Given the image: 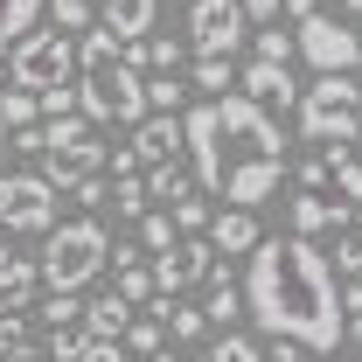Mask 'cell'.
Listing matches in <instances>:
<instances>
[{
	"label": "cell",
	"instance_id": "7bdbcfd3",
	"mask_svg": "<svg viewBox=\"0 0 362 362\" xmlns=\"http://www.w3.org/2000/svg\"><path fill=\"white\" fill-rule=\"evenodd\" d=\"M146 362H181V356H175V349H153V356H146Z\"/></svg>",
	"mask_w": 362,
	"mask_h": 362
},
{
	"label": "cell",
	"instance_id": "8d00e7d4",
	"mask_svg": "<svg viewBox=\"0 0 362 362\" xmlns=\"http://www.w3.org/2000/svg\"><path fill=\"white\" fill-rule=\"evenodd\" d=\"M334 258H341L349 279H362V230H341V251H334ZM334 258H327V265H334Z\"/></svg>",
	"mask_w": 362,
	"mask_h": 362
},
{
	"label": "cell",
	"instance_id": "cb8c5ba5",
	"mask_svg": "<svg viewBox=\"0 0 362 362\" xmlns=\"http://www.w3.org/2000/svg\"><path fill=\"white\" fill-rule=\"evenodd\" d=\"M105 209H119V216H146V209H153V202H146V175H112V202H105Z\"/></svg>",
	"mask_w": 362,
	"mask_h": 362
},
{
	"label": "cell",
	"instance_id": "9c48e42d",
	"mask_svg": "<svg viewBox=\"0 0 362 362\" xmlns=\"http://www.w3.org/2000/svg\"><path fill=\"white\" fill-rule=\"evenodd\" d=\"M293 56H307L314 70H356L362 63V35L334 14H300V35H293Z\"/></svg>",
	"mask_w": 362,
	"mask_h": 362
},
{
	"label": "cell",
	"instance_id": "44dd1931",
	"mask_svg": "<svg viewBox=\"0 0 362 362\" xmlns=\"http://www.w3.org/2000/svg\"><path fill=\"white\" fill-rule=\"evenodd\" d=\"M35 21H42V0H0V56L21 42Z\"/></svg>",
	"mask_w": 362,
	"mask_h": 362
},
{
	"label": "cell",
	"instance_id": "7402d4cb",
	"mask_svg": "<svg viewBox=\"0 0 362 362\" xmlns=\"http://www.w3.org/2000/svg\"><path fill=\"white\" fill-rule=\"evenodd\" d=\"M188 77H195V90H216L223 98L237 84V56H188Z\"/></svg>",
	"mask_w": 362,
	"mask_h": 362
},
{
	"label": "cell",
	"instance_id": "ee69618b",
	"mask_svg": "<svg viewBox=\"0 0 362 362\" xmlns=\"http://www.w3.org/2000/svg\"><path fill=\"white\" fill-rule=\"evenodd\" d=\"M341 14H362V0H341Z\"/></svg>",
	"mask_w": 362,
	"mask_h": 362
},
{
	"label": "cell",
	"instance_id": "4dcf8cb0",
	"mask_svg": "<svg viewBox=\"0 0 362 362\" xmlns=\"http://www.w3.org/2000/svg\"><path fill=\"white\" fill-rule=\"evenodd\" d=\"M139 251H153V258H160V251H175V216L146 209V216H139Z\"/></svg>",
	"mask_w": 362,
	"mask_h": 362
},
{
	"label": "cell",
	"instance_id": "6da1fadb",
	"mask_svg": "<svg viewBox=\"0 0 362 362\" xmlns=\"http://www.w3.org/2000/svg\"><path fill=\"white\" fill-rule=\"evenodd\" d=\"M181 153H188L195 188L230 209H265L286 181V126L237 90L181 112Z\"/></svg>",
	"mask_w": 362,
	"mask_h": 362
},
{
	"label": "cell",
	"instance_id": "8fae6325",
	"mask_svg": "<svg viewBox=\"0 0 362 362\" xmlns=\"http://www.w3.org/2000/svg\"><path fill=\"white\" fill-rule=\"evenodd\" d=\"M286 230L293 237H320V230H356V202H341L334 188H300L293 202H286Z\"/></svg>",
	"mask_w": 362,
	"mask_h": 362
},
{
	"label": "cell",
	"instance_id": "d6a6232c",
	"mask_svg": "<svg viewBox=\"0 0 362 362\" xmlns=\"http://www.w3.org/2000/svg\"><path fill=\"white\" fill-rule=\"evenodd\" d=\"M202 362H265V356H258V341H244V334H216Z\"/></svg>",
	"mask_w": 362,
	"mask_h": 362
},
{
	"label": "cell",
	"instance_id": "5bb4252c",
	"mask_svg": "<svg viewBox=\"0 0 362 362\" xmlns=\"http://www.w3.org/2000/svg\"><path fill=\"white\" fill-rule=\"evenodd\" d=\"M202 237H209V251H216V258H244L265 230H258V209H216V216L202 223Z\"/></svg>",
	"mask_w": 362,
	"mask_h": 362
},
{
	"label": "cell",
	"instance_id": "83f0119b",
	"mask_svg": "<svg viewBox=\"0 0 362 362\" xmlns=\"http://www.w3.org/2000/svg\"><path fill=\"white\" fill-rule=\"evenodd\" d=\"M146 112H181V70H153L146 77Z\"/></svg>",
	"mask_w": 362,
	"mask_h": 362
},
{
	"label": "cell",
	"instance_id": "7dc6e473",
	"mask_svg": "<svg viewBox=\"0 0 362 362\" xmlns=\"http://www.w3.org/2000/svg\"><path fill=\"white\" fill-rule=\"evenodd\" d=\"M0 153H7V126H0Z\"/></svg>",
	"mask_w": 362,
	"mask_h": 362
},
{
	"label": "cell",
	"instance_id": "8992f818",
	"mask_svg": "<svg viewBox=\"0 0 362 362\" xmlns=\"http://www.w3.org/2000/svg\"><path fill=\"white\" fill-rule=\"evenodd\" d=\"M84 175H105V139L84 112H63V119H42V181L63 195Z\"/></svg>",
	"mask_w": 362,
	"mask_h": 362
},
{
	"label": "cell",
	"instance_id": "d590c367",
	"mask_svg": "<svg viewBox=\"0 0 362 362\" xmlns=\"http://www.w3.org/2000/svg\"><path fill=\"white\" fill-rule=\"evenodd\" d=\"M70 195H77L84 209H105V202H112V181H105V175H84L77 188H70Z\"/></svg>",
	"mask_w": 362,
	"mask_h": 362
},
{
	"label": "cell",
	"instance_id": "f546056e",
	"mask_svg": "<svg viewBox=\"0 0 362 362\" xmlns=\"http://www.w3.org/2000/svg\"><path fill=\"white\" fill-rule=\"evenodd\" d=\"M334 195H341V202H356V209H362V160L349 153V146H334Z\"/></svg>",
	"mask_w": 362,
	"mask_h": 362
},
{
	"label": "cell",
	"instance_id": "1f68e13d",
	"mask_svg": "<svg viewBox=\"0 0 362 362\" xmlns=\"http://www.w3.org/2000/svg\"><path fill=\"white\" fill-rule=\"evenodd\" d=\"M168 216H175V230H188V237H202V223H209V195H202V188H188V195H181V202L168 209Z\"/></svg>",
	"mask_w": 362,
	"mask_h": 362
},
{
	"label": "cell",
	"instance_id": "bcb514c9",
	"mask_svg": "<svg viewBox=\"0 0 362 362\" xmlns=\"http://www.w3.org/2000/svg\"><path fill=\"white\" fill-rule=\"evenodd\" d=\"M7 362H35V349H28V356H7Z\"/></svg>",
	"mask_w": 362,
	"mask_h": 362
},
{
	"label": "cell",
	"instance_id": "c3c4849f",
	"mask_svg": "<svg viewBox=\"0 0 362 362\" xmlns=\"http://www.w3.org/2000/svg\"><path fill=\"white\" fill-rule=\"evenodd\" d=\"M356 146H362V133H356Z\"/></svg>",
	"mask_w": 362,
	"mask_h": 362
},
{
	"label": "cell",
	"instance_id": "7c38bea8",
	"mask_svg": "<svg viewBox=\"0 0 362 362\" xmlns=\"http://www.w3.org/2000/svg\"><path fill=\"white\" fill-rule=\"evenodd\" d=\"M209 272H216L209 237H181L175 251H160V265H153V293H195V286H209Z\"/></svg>",
	"mask_w": 362,
	"mask_h": 362
},
{
	"label": "cell",
	"instance_id": "277c9868",
	"mask_svg": "<svg viewBox=\"0 0 362 362\" xmlns=\"http://www.w3.org/2000/svg\"><path fill=\"white\" fill-rule=\"evenodd\" d=\"M293 119L307 146H356L362 133V84L356 70H320L314 84L293 98Z\"/></svg>",
	"mask_w": 362,
	"mask_h": 362
},
{
	"label": "cell",
	"instance_id": "ac0fdd59",
	"mask_svg": "<svg viewBox=\"0 0 362 362\" xmlns=\"http://www.w3.org/2000/svg\"><path fill=\"white\" fill-rule=\"evenodd\" d=\"M35 258H0V314H28V300H35Z\"/></svg>",
	"mask_w": 362,
	"mask_h": 362
},
{
	"label": "cell",
	"instance_id": "d4e9b609",
	"mask_svg": "<svg viewBox=\"0 0 362 362\" xmlns=\"http://www.w3.org/2000/svg\"><path fill=\"white\" fill-rule=\"evenodd\" d=\"M42 14H49V28H63V35H84L90 21H98L90 0H42Z\"/></svg>",
	"mask_w": 362,
	"mask_h": 362
},
{
	"label": "cell",
	"instance_id": "836d02e7",
	"mask_svg": "<svg viewBox=\"0 0 362 362\" xmlns=\"http://www.w3.org/2000/svg\"><path fill=\"white\" fill-rule=\"evenodd\" d=\"M258 56H265V63H293V35L272 28V21H258Z\"/></svg>",
	"mask_w": 362,
	"mask_h": 362
},
{
	"label": "cell",
	"instance_id": "e0dca14e",
	"mask_svg": "<svg viewBox=\"0 0 362 362\" xmlns=\"http://www.w3.org/2000/svg\"><path fill=\"white\" fill-rule=\"evenodd\" d=\"M126 63H133L139 77L146 70H188V42H175V35H139V42H126Z\"/></svg>",
	"mask_w": 362,
	"mask_h": 362
},
{
	"label": "cell",
	"instance_id": "603a6c76",
	"mask_svg": "<svg viewBox=\"0 0 362 362\" xmlns=\"http://www.w3.org/2000/svg\"><path fill=\"white\" fill-rule=\"evenodd\" d=\"M119 341H126V356H153V349H168V327L139 307V314L126 320V334H119Z\"/></svg>",
	"mask_w": 362,
	"mask_h": 362
},
{
	"label": "cell",
	"instance_id": "7a4b0ae2",
	"mask_svg": "<svg viewBox=\"0 0 362 362\" xmlns=\"http://www.w3.org/2000/svg\"><path fill=\"white\" fill-rule=\"evenodd\" d=\"M251 272H244V314L258 320L279 341H300L307 356H327L341 349V286H334V265L320 258L314 237H258L251 251Z\"/></svg>",
	"mask_w": 362,
	"mask_h": 362
},
{
	"label": "cell",
	"instance_id": "52a82bcc",
	"mask_svg": "<svg viewBox=\"0 0 362 362\" xmlns=\"http://www.w3.org/2000/svg\"><path fill=\"white\" fill-rule=\"evenodd\" d=\"M7 77L21 90H77V35L35 21L21 42L7 49Z\"/></svg>",
	"mask_w": 362,
	"mask_h": 362
},
{
	"label": "cell",
	"instance_id": "b9f144b4",
	"mask_svg": "<svg viewBox=\"0 0 362 362\" xmlns=\"http://www.w3.org/2000/svg\"><path fill=\"white\" fill-rule=\"evenodd\" d=\"M320 0H279V14H293V21H300V14H314Z\"/></svg>",
	"mask_w": 362,
	"mask_h": 362
},
{
	"label": "cell",
	"instance_id": "ab89813d",
	"mask_svg": "<svg viewBox=\"0 0 362 362\" xmlns=\"http://www.w3.org/2000/svg\"><path fill=\"white\" fill-rule=\"evenodd\" d=\"M272 362H307V349H300V341H279V334H272Z\"/></svg>",
	"mask_w": 362,
	"mask_h": 362
},
{
	"label": "cell",
	"instance_id": "f6af8a7d",
	"mask_svg": "<svg viewBox=\"0 0 362 362\" xmlns=\"http://www.w3.org/2000/svg\"><path fill=\"white\" fill-rule=\"evenodd\" d=\"M0 258H7V223H0Z\"/></svg>",
	"mask_w": 362,
	"mask_h": 362
},
{
	"label": "cell",
	"instance_id": "e575fe53",
	"mask_svg": "<svg viewBox=\"0 0 362 362\" xmlns=\"http://www.w3.org/2000/svg\"><path fill=\"white\" fill-rule=\"evenodd\" d=\"M42 320H49V327H63V320H84V300H77V293H49V300H42Z\"/></svg>",
	"mask_w": 362,
	"mask_h": 362
},
{
	"label": "cell",
	"instance_id": "2e32d148",
	"mask_svg": "<svg viewBox=\"0 0 362 362\" xmlns=\"http://www.w3.org/2000/svg\"><path fill=\"white\" fill-rule=\"evenodd\" d=\"M98 28H112L119 42L153 35V0H98Z\"/></svg>",
	"mask_w": 362,
	"mask_h": 362
},
{
	"label": "cell",
	"instance_id": "60d3db41",
	"mask_svg": "<svg viewBox=\"0 0 362 362\" xmlns=\"http://www.w3.org/2000/svg\"><path fill=\"white\" fill-rule=\"evenodd\" d=\"M279 14V0H244V21H272Z\"/></svg>",
	"mask_w": 362,
	"mask_h": 362
},
{
	"label": "cell",
	"instance_id": "5b68a950",
	"mask_svg": "<svg viewBox=\"0 0 362 362\" xmlns=\"http://www.w3.org/2000/svg\"><path fill=\"white\" fill-rule=\"evenodd\" d=\"M112 258V237L98 216H77V223H49L42 230V258H35V279L49 293H84L90 279Z\"/></svg>",
	"mask_w": 362,
	"mask_h": 362
},
{
	"label": "cell",
	"instance_id": "ffe728a7",
	"mask_svg": "<svg viewBox=\"0 0 362 362\" xmlns=\"http://www.w3.org/2000/svg\"><path fill=\"white\" fill-rule=\"evenodd\" d=\"M139 307L133 300H119V293H105V300H90L84 307V327L90 334H105V341H119V334H126V320H133Z\"/></svg>",
	"mask_w": 362,
	"mask_h": 362
},
{
	"label": "cell",
	"instance_id": "3957f363",
	"mask_svg": "<svg viewBox=\"0 0 362 362\" xmlns=\"http://www.w3.org/2000/svg\"><path fill=\"white\" fill-rule=\"evenodd\" d=\"M77 112L90 126H139L146 119V77L126 63V42L98 21L77 35Z\"/></svg>",
	"mask_w": 362,
	"mask_h": 362
},
{
	"label": "cell",
	"instance_id": "d6986e66",
	"mask_svg": "<svg viewBox=\"0 0 362 362\" xmlns=\"http://www.w3.org/2000/svg\"><path fill=\"white\" fill-rule=\"evenodd\" d=\"M139 175H146V202H168V209H175L181 195L195 188V175L181 168V153H175V160H153V168H139Z\"/></svg>",
	"mask_w": 362,
	"mask_h": 362
},
{
	"label": "cell",
	"instance_id": "9a60e30c",
	"mask_svg": "<svg viewBox=\"0 0 362 362\" xmlns=\"http://www.w3.org/2000/svg\"><path fill=\"white\" fill-rule=\"evenodd\" d=\"M181 153V112H146L133 126V160L153 168V160H175Z\"/></svg>",
	"mask_w": 362,
	"mask_h": 362
},
{
	"label": "cell",
	"instance_id": "f1b7e54d",
	"mask_svg": "<svg viewBox=\"0 0 362 362\" xmlns=\"http://www.w3.org/2000/svg\"><path fill=\"white\" fill-rule=\"evenodd\" d=\"M119 300H133V307H146L153 300V272H146V258H133V265H119V286H112Z\"/></svg>",
	"mask_w": 362,
	"mask_h": 362
},
{
	"label": "cell",
	"instance_id": "484cf974",
	"mask_svg": "<svg viewBox=\"0 0 362 362\" xmlns=\"http://www.w3.org/2000/svg\"><path fill=\"white\" fill-rule=\"evenodd\" d=\"M0 126L14 133V126H42V105H35V90H0Z\"/></svg>",
	"mask_w": 362,
	"mask_h": 362
},
{
	"label": "cell",
	"instance_id": "4316f807",
	"mask_svg": "<svg viewBox=\"0 0 362 362\" xmlns=\"http://www.w3.org/2000/svg\"><path fill=\"white\" fill-rule=\"evenodd\" d=\"M90 349V327L84 320H63V327H49V362H77Z\"/></svg>",
	"mask_w": 362,
	"mask_h": 362
},
{
	"label": "cell",
	"instance_id": "f35d334b",
	"mask_svg": "<svg viewBox=\"0 0 362 362\" xmlns=\"http://www.w3.org/2000/svg\"><path fill=\"white\" fill-rule=\"evenodd\" d=\"M7 153H42V126H14L7 133Z\"/></svg>",
	"mask_w": 362,
	"mask_h": 362
},
{
	"label": "cell",
	"instance_id": "30bf717a",
	"mask_svg": "<svg viewBox=\"0 0 362 362\" xmlns=\"http://www.w3.org/2000/svg\"><path fill=\"white\" fill-rule=\"evenodd\" d=\"M251 35L244 0H195L188 7V56H237Z\"/></svg>",
	"mask_w": 362,
	"mask_h": 362
},
{
	"label": "cell",
	"instance_id": "ba28073f",
	"mask_svg": "<svg viewBox=\"0 0 362 362\" xmlns=\"http://www.w3.org/2000/svg\"><path fill=\"white\" fill-rule=\"evenodd\" d=\"M56 188H49L42 175H0V223H7V237H42L49 223H56Z\"/></svg>",
	"mask_w": 362,
	"mask_h": 362
},
{
	"label": "cell",
	"instance_id": "74e56055",
	"mask_svg": "<svg viewBox=\"0 0 362 362\" xmlns=\"http://www.w3.org/2000/svg\"><path fill=\"white\" fill-rule=\"evenodd\" d=\"M77 362H126V341H105V334H90V349Z\"/></svg>",
	"mask_w": 362,
	"mask_h": 362
},
{
	"label": "cell",
	"instance_id": "4fadbf2b",
	"mask_svg": "<svg viewBox=\"0 0 362 362\" xmlns=\"http://www.w3.org/2000/svg\"><path fill=\"white\" fill-rule=\"evenodd\" d=\"M237 98H251V105H265V112H286L300 84H293V63H265V56H251L244 70H237Z\"/></svg>",
	"mask_w": 362,
	"mask_h": 362
}]
</instances>
